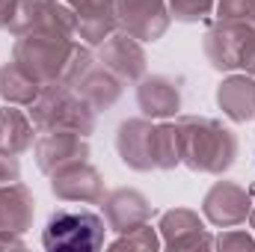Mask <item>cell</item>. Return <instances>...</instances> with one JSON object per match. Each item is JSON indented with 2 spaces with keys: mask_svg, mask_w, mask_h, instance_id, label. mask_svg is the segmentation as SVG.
<instances>
[{
  "mask_svg": "<svg viewBox=\"0 0 255 252\" xmlns=\"http://www.w3.org/2000/svg\"><path fill=\"white\" fill-rule=\"evenodd\" d=\"M104 226L95 214H57L45 229L48 250H98Z\"/></svg>",
  "mask_w": 255,
  "mask_h": 252,
  "instance_id": "1",
  "label": "cell"
}]
</instances>
